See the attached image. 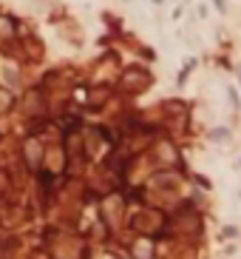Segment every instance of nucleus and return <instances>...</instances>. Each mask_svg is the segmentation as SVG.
<instances>
[{
  "label": "nucleus",
  "mask_w": 241,
  "mask_h": 259,
  "mask_svg": "<svg viewBox=\"0 0 241 259\" xmlns=\"http://www.w3.org/2000/svg\"><path fill=\"white\" fill-rule=\"evenodd\" d=\"M150 83V74L142 72V69H128V72L122 74V86L128 91H142Z\"/></svg>",
  "instance_id": "1"
},
{
  "label": "nucleus",
  "mask_w": 241,
  "mask_h": 259,
  "mask_svg": "<svg viewBox=\"0 0 241 259\" xmlns=\"http://www.w3.org/2000/svg\"><path fill=\"white\" fill-rule=\"evenodd\" d=\"M154 219H159V214H156V211H145V214H139L136 219H134V228H136V231H145V233H154L156 228H162V222H154Z\"/></svg>",
  "instance_id": "2"
},
{
  "label": "nucleus",
  "mask_w": 241,
  "mask_h": 259,
  "mask_svg": "<svg viewBox=\"0 0 241 259\" xmlns=\"http://www.w3.org/2000/svg\"><path fill=\"white\" fill-rule=\"evenodd\" d=\"M40 157H43L40 143H37V140H28V143H26V162H28V168H40Z\"/></svg>",
  "instance_id": "3"
},
{
  "label": "nucleus",
  "mask_w": 241,
  "mask_h": 259,
  "mask_svg": "<svg viewBox=\"0 0 241 259\" xmlns=\"http://www.w3.org/2000/svg\"><path fill=\"white\" fill-rule=\"evenodd\" d=\"M14 35V20L9 15H0V40H9Z\"/></svg>",
  "instance_id": "4"
},
{
  "label": "nucleus",
  "mask_w": 241,
  "mask_h": 259,
  "mask_svg": "<svg viewBox=\"0 0 241 259\" xmlns=\"http://www.w3.org/2000/svg\"><path fill=\"white\" fill-rule=\"evenodd\" d=\"M9 106H12V91H6L0 86V111H6Z\"/></svg>",
  "instance_id": "5"
},
{
  "label": "nucleus",
  "mask_w": 241,
  "mask_h": 259,
  "mask_svg": "<svg viewBox=\"0 0 241 259\" xmlns=\"http://www.w3.org/2000/svg\"><path fill=\"white\" fill-rule=\"evenodd\" d=\"M6 188H9V177H6V174H3V171H0V194H3V191H6Z\"/></svg>",
  "instance_id": "6"
},
{
  "label": "nucleus",
  "mask_w": 241,
  "mask_h": 259,
  "mask_svg": "<svg viewBox=\"0 0 241 259\" xmlns=\"http://www.w3.org/2000/svg\"><path fill=\"white\" fill-rule=\"evenodd\" d=\"M216 6H218V9H224V0H216Z\"/></svg>",
  "instance_id": "7"
},
{
  "label": "nucleus",
  "mask_w": 241,
  "mask_h": 259,
  "mask_svg": "<svg viewBox=\"0 0 241 259\" xmlns=\"http://www.w3.org/2000/svg\"><path fill=\"white\" fill-rule=\"evenodd\" d=\"M238 80H241V69H238Z\"/></svg>",
  "instance_id": "8"
},
{
  "label": "nucleus",
  "mask_w": 241,
  "mask_h": 259,
  "mask_svg": "<svg viewBox=\"0 0 241 259\" xmlns=\"http://www.w3.org/2000/svg\"><path fill=\"white\" fill-rule=\"evenodd\" d=\"M156 3H162V0H156Z\"/></svg>",
  "instance_id": "9"
}]
</instances>
